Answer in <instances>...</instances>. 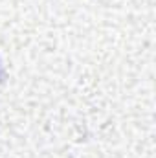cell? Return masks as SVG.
<instances>
[{
    "label": "cell",
    "mask_w": 156,
    "mask_h": 158,
    "mask_svg": "<svg viewBox=\"0 0 156 158\" xmlns=\"http://www.w3.org/2000/svg\"><path fill=\"white\" fill-rule=\"evenodd\" d=\"M4 76H6V72H4V64H2V59H0V83L4 81Z\"/></svg>",
    "instance_id": "6da1fadb"
}]
</instances>
